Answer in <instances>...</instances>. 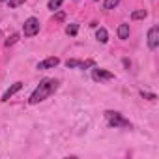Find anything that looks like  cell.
<instances>
[{
    "instance_id": "14",
    "label": "cell",
    "mask_w": 159,
    "mask_h": 159,
    "mask_svg": "<svg viewBox=\"0 0 159 159\" xmlns=\"http://www.w3.org/2000/svg\"><path fill=\"white\" fill-rule=\"evenodd\" d=\"M77 32H79V26H77V25H69V26L66 28V34H67V36H75Z\"/></svg>"
},
{
    "instance_id": "16",
    "label": "cell",
    "mask_w": 159,
    "mask_h": 159,
    "mask_svg": "<svg viewBox=\"0 0 159 159\" xmlns=\"http://www.w3.org/2000/svg\"><path fill=\"white\" fill-rule=\"evenodd\" d=\"M26 0H8V4H10V8H19L21 4H25Z\"/></svg>"
},
{
    "instance_id": "11",
    "label": "cell",
    "mask_w": 159,
    "mask_h": 159,
    "mask_svg": "<svg viewBox=\"0 0 159 159\" xmlns=\"http://www.w3.org/2000/svg\"><path fill=\"white\" fill-rule=\"evenodd\" d=\"M62 2H64V0H49V4H47V8L54 11V10H58V8L62 6Z\"/></svg>"
},
{
    "instance_id": "12",
    "label": "cell",
    "mask_w": 159,
    "mask_h": 159,
    "mask_svg": "<svg viewBox=\"0 0 159 159\" xmlns=\"http://www.w3.org/2000/svg\"><path fill=\"white\" fill-rule=\"evenodd\" d=\"M118 4H120V0H105L103 6H105V10H114Z\"/></svg>"
},
{
    "instance_id": "18",
    "label": "cell",
    "mask_w": 159,
    "mask_h": 159,
    "mask_svg": "<svg viewBox=\"0 0 159 159\" xmlns=\"http://www.w3.org/2000/svg\"><path fill=\"white\" fill-rule=\"evenodd\" d=\"M56 21H64V13H62V11H60V13L56 15Z\"/></svg>"
},
{
    "instance_id": "15",
    "label": "cell",
    "mask_w": 159,
    "mask_h": 159,
    "mask_svg": "<svg viewBox=\"0 0 159 159\" xmlns=\"http://www.w3.org/2000/svg\"><path fill=\"white\" fill-rule=\"evenodd\" d=\"M66 66H67V67H81V60H75V58H73V60H67Z\"/></svg>"
},
{
    "instance_id": "9",
    "label": "cell",
    "mask_w": 159,
    "mask_h": 159,
    "mask_svg": "<svg viewBox=\"0 0 159 159\" xmlns=\"http://www.w3.org/2000/svg\"><path fill=\"white\" fill-rule=\"evenodd\" d=\"M96 38H98L99 43H107V41H109V34H107L105 28H99V30L96 32Z\"/></svg>"
},
{
    "instance_id": "17",
    "label": "cell",
    "mask_w": 159,
    "mask_h": 159,
    "mask_svg": "<svg viewBox=\"0 0 159 159\" xmlns=\"http://www.w3.org/2000/svg\"><path fill=\"white\" fill-rule=\"evenodd\" d=\"M140 96H142V98H146V99H150V101H155V99H157V96H155V94H148V92H140Z\"/></svg>"
},
{
    "instance_id": "1",
    "label": "cell",
    "mask_w": 159,
    "mask_h": 159,
    "mask_svg": "<svg viewBox=\"0 0 159 159\" xmlns=\"http://www.w3.org/2000/svg\"><path fill=\"white\" fill-rule=\"evenodd\" d=\"M56 88H58V81H54V79H45V81H41L39 86L32 92L28 103H30V105H36V103H39V101H45L51 94L56 92Z\"/></svg>"
},
{
    "instance_id": "19",
    "label": "cell",
    "mask_w": 159,
    "mask_h": 159,
    "mask_svg": "<svg viewBox=\"0 0 159 159\" xmlns=\"http://www.w3.org/2000/svg\"><path fill=\"white\" fill-rule=\"evenodd\" d=\"M0 2H8V0H0Z\"/></svg>"
},
{
    "instance_id": "10",
    "label": "cell",
    "mask_w": 159,
    "mask_h": 159,
    "mask_svg": "<svg viewBox=\"0 0 159 159\" xmlns=\"http://www.w3.org/2000/svg\"><path fill=\"white\" fill-rule=\"evenodd\" d=\"M146 15H148V13H146L144 10H137V11L131 13V19H133V21H140V19H146Z\"/></svg>"
},
{
    "instance_id": "3",
    "label": "cell",
    "mask_w": 159,
    "mask_h": 159,
    "mask_svg": "<svg viewBox=\"0 0 159 159\" xmlns=\"http://www.w3.org/2000/svg\"><path fill=\"white\" fill-rule=\"evenodd\" d=\"M23 32H25V36H26V38L36 36V34L39 32V21H38L36 17L26 19V21H25V26H23Z\"/></svg>"
},
{
    "instance_id": "5",
    "label": "cell",
    "mask_w": 159,
    "mask_h": 159,
    "mask_svg": "<svg viewBox=\"0 0 159 159\" xmlns=\"http://www.w3.org/2000/svg\"><path fill=\"white\" fill-rule=\"evenodd\" d=\"M92 77H94V81H109V79H114V75L107 69H99V67H94L92 71Z\"/></svg>"
},
{
    "instance_id": "6",
    "label": "cell",
    "mask_w": 159,
    "mask_h": 159,
    "mask_svg": "<svg viewBox=\"0 0 159 159\" xmlns=\"http://www.w3.org/2000/svg\"><path fill=\"white\" fill-rule=\"evenodd\" d=\"M58 64H60V58L51 56V58H45L43 62H39V64H38V69H52V67H56Z\"/></svg>"
},
{
    "instance_id": "7",
    "label": "cell",
    "mask_w": 159,
    "mask_h": 159,
    "mask_svg": "<svg viewBox=\"0 0 159 159\" xmlns=\"http://www.w3.org/2000/svg\"><path fill=\"white\" fill-rule=\"evenodd\" d=\"M21 88H23V83H15V84H11V86L6 90V94L2 96V101H10V98H11V96H15Z\"/></svg>"
},
{
    "instance_id": "2",
    "label": "cell",
    "mask_w": 159,
    "mask_h": 159,
    "mask_svg": "<svg viewBox=\"0 0 159 159\" xmlns=\"http://www.w3.org/2000/svg\"><path fill=\"white\" fill-rule=\"evenodd\" d=\"M105 118H107V122H109L111 127H131V122L127 118H124L116 111H107L105 112Z\"/></svg>"
},
{
    "instance_id": "13",
    "label": "cell",
    "mask_w": 159,
    "mask_h": 159,
    "mask_svg": "<svg viewBox=\"0 0 159 159\" xmlns=\"http://www.w3.org/2000/svg\"><path fill=\"white\" fill-rule=\"evenodd\" d=\"M19 41V34H11L8 39H6V47H11V45H15Z\"/></svg>"
},
{
    "instance_id": "8",
    "label": "cell",
    "mask_w": 159,
    "mask_h": 159,
    "mask_svg": "<svg viewBox=\"0 0 159 159\" xmlns=\"http://www.w3.org/2000/svg\"><path fill=\"white\" fill-rule=\"evenodd\" d=\"M118 38L120 39H127L129 38V25H120L118 26Z\"/></svg>"
},
{
    "instance_id": "4",
    "label": "cell",
    "mask_w": 159,
    "mask_h": 159,
    "mask_svg": "<svg viewBox=\"0 0 159 159\" xmlns=\"http://www.w3.org/2000/svg\"><path fill=\"white\" fill-rule=\"evenodd\" d=\"M148 47L152 51L159 47V28L157 26H152L150 32H148Z\"/></svg>"
}]
</instances>
